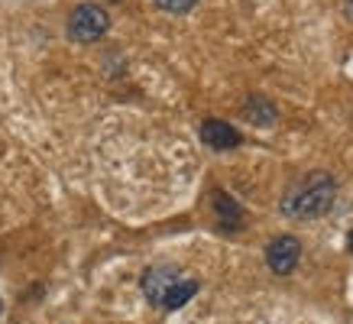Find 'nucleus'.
Instances as JSON below:
<instances>
[{
  "mask_svg": "<svg viewBox=\"0 0 353 324\" xmlns=\"http://www.w3.org/2000/svg\"><path fill=\"white\" fill-rule=\"evenodd\" d=\"M337 198V182L327 172H311L282 194V214L292 221H314L331 211Z\"/></svg>",
  "mask_w": 353,
  "mask_h": 324,
  "instance_id": "1",
  "label": "nucleus"
},
{
  "mask_svg": "<svg viewBox=\"0 0 353 324\" xmlns=\"http://www.w3.org/2000/svg\"><path fill=\"white\" fill-rule=\"evenodd\" d=\"M108 30L110 17L97 3H78L75 10L68 13V36L75 43H97L101 36H108Z\"/></svg>",
  "mask_w": 353,
  "mask_h": 324,
  "instance_id": "2",
  "label": "nucleus"
},
{
  "mask_svg": "<svg viewBox=\"0 0 353 324\" xmlns=\"http://www.w3.org/2000/svg\"><path fill=\"white\" fill-rule=\"evenodd\" d=\"M179 279H182V270H179V266L159 263V266H150V270L143 272L139 285H143V295H146V302L159 308L162 298L169 295V289H172V285H175Z\"/></svg>",
  "mask_w": 353,
  "mask_h": 324,
  "instance_id": "3",
  "label": "nucleus"
},
{
  "mask_svg": "<svg viewBox=\"0 0 353 324\" xmlns=\"http://www.w3.org/2000/svg\"><path fill=\"white\" fill-rule=\"evenodd\" d=\"M299 259H301V243L295 237H289V234H285V237L269 240L266 263H269V270L276 272V276H289V272H295Z\"/></svg>",
  "mask_w": 353,
  "mask_h": 324,
  "instance_id": "4",
  "label": "nucleus"
},
{
  "mask_svg": "<svg viewBox=\"0 0 353 324\" xmlns=\"http://www.w3.org/2000/svg\"><path fill=\"white\" fill-rule=\"evenodd\" d=\"M201 140L214 152H227L240 146V133H236L227 120H204L201 123Z\"/></svg>",
  "mask_w": 353,
  "mask_h": 324,
  "instance_id": "5",
  "label": "nucleus"
},
{
  "mask_svg": "<svg viewBox=\"0 0 353 324\" xmlns=\"http://www.w3.org/2000/svg\"><path fill=\"white\" fill-rule=\"evenodd\" d=\"M211 201H214V211H217V217H221V227H224L227 234H234L236 227H240V221H243L240 205H236L227 192H214L211 194Z\"/></svg>",
  "mask_w": 353,
  "mask_h": 324,
  "instance_id": "6",
  "label": "nucleus"
},
{
  "mask_svg": "<svg viewBox=\"0 0 353 324\" xmlns=\"http://www.w3.org/2000/svg\"><path fill=\"white\" fill-rule=\"evenodd\" d=\"M198 289H201V282L192 279V276H182V279L169 289V295L162 298L159 308H162V312H175V308H182L188 298H194V295H198Z\"/></svg>",
  "mask_w": 353,
  "mask_h": 324,
  "instance_id": "7",
  "label": "nucleus"
},
{
  "mask_svg": "<svg viewBox=\"0 0 353 324\" xmlns=\"http://www.w3.org/2000/svg\"><path fill=\"white\" fill-rule=\"evenodd\" d=\"M243 117L253 123V127H272L279 117V110L272 108V101H266V97H250L243 104Z\"/></svg>",
  "mask_w": 353,
  "mask_h": 324,
  "instance_id": "8",
  "label": "nucleus"
},
{
  "mask_svg": "<svg viewBox=\"0 0 353 324\" xmlns=\"http://www.w3.org/2000/svg\"><path fill=\"white\" fill-rule=\"evenodd\" d=\"M159 10H165V13H188L198 3V0H152Z\"/></svg>",
  "mask_w": 353,
  "mask_h": 324,
  "instance_id": "9",
  "label": "nucleus"
},
{
  "mask_svg": "<svg viewBox=\"0 0 353 324\" xmlns=\"http://www.w3.org/2000/svg\"><path fill=\"white\" fill-rule=\"evenodd\" d=\"M347 13H350V17H353V0H350V3H347Z\"/></svg>",
  "mask_w": 353,
  "mask_h": 324,
  "instance_id": "10",
  "label": "nucleus"
},
{
  "mask_svg": "<svg viewBox=\"0 0 353 324\" xmlns=\"http://www.w3.org/2000/svg\"><path fill=\"white\" fill-rule=\"evenodd\" d=\"M347 247H350V250H353V234H350V240H347Z\"/></svg>",
  "mask_w": 353,
  "mask_h": 324,
  "instance_id": "11",
  "label": "nucleus"
},
{
  "mask_svg": "<svg viewBox=\"0 0 353 324\" xmlns=\"http://www.w3.org/2000/svg\"><path fill=\"white\" fill-rule=\"evenodd\" d=\"M0 308H3V305H0Z\"/></svg>",
  "mask_w": 353,
  "mask_h": 324,
  "instance_id": "12",
  "label": "nucleus"
}]
</instances>
